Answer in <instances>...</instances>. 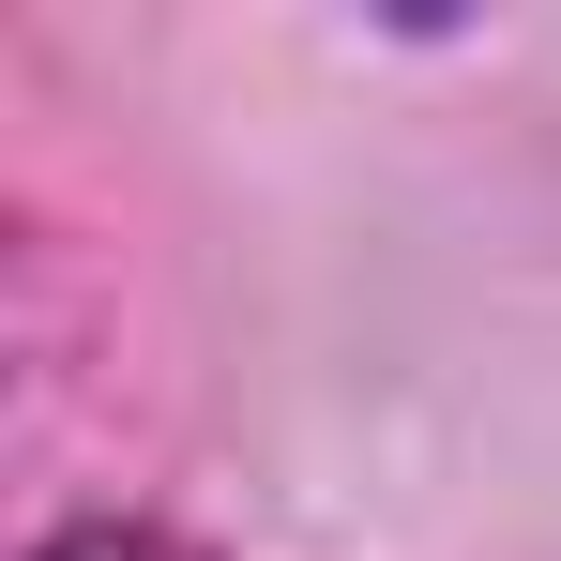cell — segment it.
<instances>
[{"mask_svg":"<svg viewBox=\"0 0 561 561\" xmlns=\"http://www.w3.org/2000/svg\"><path fill=\"white\" fill-rule=\"evenodd\" d=\"M31 561H197V547L137 531V516H92V531H61V547H31Z\"/></svg>","mask_w":561,"mask_h":561,"instance_id":"cell-1","label":"cell"}]
</instances>
